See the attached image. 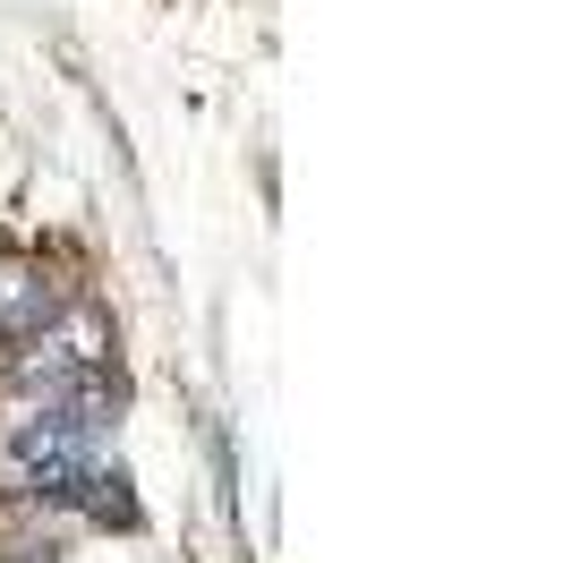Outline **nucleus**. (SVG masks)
Returning <instances> with one entry per match:
<instances>
[{
  "label": "nucleus",
  "instance_id": "obj_1",
  "mask_svg": "<svg viewBox=\"0 0 563 563\" xmlns=\"http://www.w3.org/2000/svg\"><path fill=\"white\" fill-rule=\"evenodd\" d=\"M9 470H18V487H35V495H77L95 478L86 435H77L60 410H26V419L9 427Z\"/></svg>",
  "mask_w": 563,
  "mask_h": 563
},
{
  "label": "nucleus",
  "instance_id": "obj_3",
  "mask_svg": "<svg viewBox=\"0 0 563 563\" xmlns=\"http://www.w3.org/2000/svg\"><path fill=\"white\" fill-rule=\"evenodd\" d=\"M60 308L69 299H60V282L43 274L35 256H0V342H35Z\"/></svg>",
  "mask_w": 563,
  "mask_h": 563
},
{
  "label": "nucleus",
  "instance_id": "obj_4",
  "mask_svg": "<svg viewBox=\"0 0 563 563\" xmlns=\"http://www.w3.org/2000/svg\"><path fill=\"white\" fill-rule=\"evenodd\" d=\"M9 555H18V563H52V538H43V547L26 538V547H9Z\"/></svg>",
  "mask_w": 563,
  "mask_h": 563
},
{
  "label": "nucleus",
  "instance_id": "obj_2",
  "mask_svg": "<svg viewBox=\"0 0 563 563\" xmlns=\"http://www.w3.org/2000/svg\"><path fill=\"white\" fill-rule=\"evenodd\" d=\"M111 358V324L95 317V308H60V317L35 333V351L18 358V385L26 393H60L69 376H95Z\"/></svg>",
  "mask_w": 563,
  "mask_h": 563
}]
</instances>
